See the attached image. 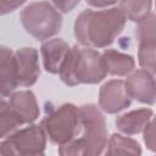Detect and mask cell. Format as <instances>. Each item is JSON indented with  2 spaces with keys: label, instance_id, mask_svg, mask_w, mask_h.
<instances>
[{
  "label": "cell",
  "instance_id": "cell-12",
  "mask_svg": "<svg viewBox=\"0 0 156 156\" xmlns=\"http://www.w3.org/2000/svg\"><path fill=\"white\" fill-rule=\"evenodd\" d=\"M154 111L151 108H138L118 116L115 121L116 128L126 135H135L146 128L152 121Z\"/></svg>",
  "mask_w": 156,
  "mask_h": 156
},
{
  "label": "cell",
  "instance_id": "cell-21",
  "mask_svg": "<svg viewBox=\"0 0 156 156\" xmlns=\"http://www.w3.org/2000/svg\"><path fill=\"white\" fill-rule=\"evenodd\" d=\"M144 141L146 144V146L154 151L155 150V138H154V119L146 126V128L144 129Z\"/></svg>",
  "mask_w": 156,
  "mask_h": 156
},
{
  "label": "cell",
  "instance_id": "cell-17",
  "mask_svg": "<svg viewBox=\"0 0 156 156\" xmlns=\"http://www.w3.org/2000/svg\"><path fill=\"white\" fill-rule=\"evenodd\" d=\"M117 6L123 11L127 20L138 23L151 12L152 1H119Z\"/></svg>",
  "mask_w": 156,
  "mask_h": 156
},
{
  "label": "cell",
  "instance_id": "cell-20",
  "mask_svg": "<svg viewBox=\"0 0 156 156\" xmlns=\"http://www.w3.org/2000/svg\"><path fill=\"white\" fill-rule=\"evenodd\" d=\"M24 5V1H9V0H0V16L10 13L18 7Z\"/></svg>",
  "mask_w": 156,
  "mask_h": 156
},
{
  "label": "cell",
  "instance_id": "cell-1",
  "mask_svg": "<svg viewBox=\"0 0 156 156\" xmlns=\"http://www.w3.org/2000/svg\"><path fill=\"white\" fill-rule=\"evenodd\" d=\"M127 18L117 6L83 10L74 21V37L80 46L101 49L110 46L124 29Z\"/></svg>",
  "mask_w": 156,
  "mask_h": 156
},
{
  "label": "cell",
  "instance_id": "cell-25",
  "mask_svg": "<svg viewBox=\"0 0 156 156\" xmlns=\"http://www.w3.org/2000/svg\"><path fill=\"white\" fill-rule=\"evenodd\" d=\"M0 156H5V155H4V154H2L1 151H0Z\"/></svg>",
  "mask_w": 156,
  "mask_h": 156
},
{
  "label": "cell",
  "instance_id": "cell-7",
  "mask_svg": "<svg viewBox=\"0 0 156 156\" xmlns=\"http://www.w3.org/2000/svg\"><path fill=\"white\" fill-rule=\"evenodd\" d=\"M17 87H32L40 76L38 51L34 48H21L13 52Z\"/></svg>",
  "mask_w": 156,
  "mask_h": 156
},
{
  "label": "cell",
  "instance_id": "cell-10",
  "mask_svg": "<svg viewBox=\"0 0 156 156\" xmlns=\"http://www.w3.org/2000/svg\"><path fill=\"white\" fill-rule=\"evenodd\" d=\"M7 102L21 124H30L39 117V105L32 90L13 91Z\"/></svg>",
  "mask_w": 156,
  "mask_h": 156
},
{
  "label": "cell",
  "instance_id": "cell-6",
  "mask_svg": "<svg viewBox=\"0 0 156 156\" xmlns=\"http://www.w3.org/2000/svg\"><path fill=\"white\" fill-rule=\"evenodd\" d=\"M46 135L39 124H29L6 136L0 143V151L5 156H34L44 154Z\"/></svg>",
  "mask_w": 156,
  "mask_h": 156
},
{
  "label": "cell",
  "instance_id": "cell-13",
  "mask_svg": "<svg viewBox=\"0 0 156 156\" xmlns=\"http://www.w3.org/2000/svg\"><path fill=\"white\" fill-rule=\"evenodd\" d=\"M17 88L13 51L0 45V99L10 96Z\"/></svg>",
  "mask_w": 156,
  "mask_h": 156
},
{
  "label": "cell",
  "instance_id": "cell-15",
  "mask_svg": "<svg viewBox=\"0 0 156 156\" xmlns=\"http://www.w3.org/2000/svg\"><path fill=\"white\" fill-rule=\"evenodd\" d=\"M104 156H141V147L133 138L115 133L107 140Z\"/></svg>",
  "mask_w": 156,
  "mask_h": 156
},
{
  "label": "cell",
  "instance_id": "cell-24",
  "mask_svg": "<svg viewBox=\"0 0 156 156\" xmlns=\"http://www.w3.org/2000/svg\"><path fill=\"white\" fill-rule=\"evenodd\" d=\"M34 156H45L44 154H39V155H34Z\"/></svg>",
  "mask_w": 156,
  "mask_h": 156
},
{
  "label": "cell",
  "instance_id": "cell-4",
  "mask_svg": "<svg viewBox=\"0 0 156 156\" xmlns=\"http://www.w3.org/2000/svg\"><path fill=\"white\" fill-rule=\"evenodd\" d=\"M40 127L46 138L55 145H63L80 133L79 108L74 104H62L55 108H46Z\"/></svg>",
  "mask_w": 156,
  "mask_h": 156
},
{
  "label": "cell",
  "instance_id": "cell-22",
  "mask_svg": "<svg viewBox=\"0 0 156 156\" xmlns=\"http://www.w3.org/2000/svg\"><path fill=\"white\" fill-rule=\"evenodd\" d=\"M51 4L54 5V7H55L57 11L61 10L62 12L66 13V12L72 11L73 7L79 4V0H78V1H52Z\"/></svg>",
  "mask_w": 156,
  "mask_h": 156
},
{
  "label": "cell",
  "instance_id": "cell-14",
  "mask_svg": "<svg viewBox=\"0 0 156 156\" xmlns=\"http://www.w3.org/2000/svg\"><path fill=\"white\" fill-rule=\"evenodd\" d=\"M102 62L107 74L126 77L135 68V60L132 55L121 52L116 49H106L102 54Z\"/></svg>",
  "mask_w": 156,
  "mask_h": 156
},
{
  "label": "cell",
  "instance_id": "cell-8",
  "mask_svg": "<svg viewBox=\"0 0 156 156\" xmlns=\"http://www.w3.org/2000/svg\"><path fill=\"white\" fill-rule=\"evenodd\" d=\"M130 104L132 100L126 91L124 80L111 79L101 85L99 90V107L104 112L115 115L129 107Z\"/></svg>",
  "mask_w": 156,
  "mask_h": 156
},
{
  "label": "cell",
  "instance_id": "cell-2",
  "mask_svg": "<svg viewBox=\"0 0 156 156\" xmlns=\"http://www.w3.org/2000/svg\"><path fill=\"white\" fill-rule=\"evenodd\" d=\"M58 74L60 79L68 87L98 84L107 76L101 54L95 49L80 45L69 49Z\"/></svg>",
  "mask_w": 156,
  "mask_h": 156
},
{
  "label": "cell",
  "instance_id": "cell-23",
  "mask_svg": "<svg viewBox=\"0 0 156 156\" xmlns=\"http://www.w3.org/2000/svg\"><path fill=\"white\" fill-rule=\"evenodd\" d=\"M87 5L93 6V7H98V10L101 9H107V7H112L115 5H117L116 1H95V0H88Z\"/></svg>",
  "mask_w": 156,
  "mask_h": 156
},
{
  "label": "cell",
  "instance_id": "cell-11",
  "mask_svg": "<svg viewBox=\"0 0 156 156\" xmlns=\"http://www.w3.org/2000/svg\"><path fill=\"white\" fill-rule=\"evenodd\" d=\"M69 49L71 46L61 38H54L44 41L40 46L44 69L48 73L58 74Z\"/></svg>",
  "mask_w": 156,
  "mask_h": 156
},
{
  "label": "cell",
  "instance_id": "cell-18",
  "mask_svg": "<svg viewBox=\"0 0 156 156\" xmlns=\"http://www.w3.org/2000/svg\"><path fill=\"white\" fill-rule=\"evenodd\" d=\"M20 126L22 124L15 116L9 102L5 99H0V139L16 132Z\"/></svg>",
  "mask_w": 156,
  "mask_h": 156
},
{
  "label": "cell",
  "instance_id": "cell-5",
  "mask_svg": "<svg viewBox=\"0 0 156 156\" xmlns=\"http://www.w3.org/2000/svg\"><path fill=\"white\" fill-rule=\"evenodd\" d=\"M79 108L80 133L84 144V156H104L107 146L106 121L94 104L82 105Z\"/></svg>",
  "mask_w": 156,
  "mask_h": 156
},
{
  "label": "cell",
  "instance_id": "cell-16",
  "mask_svg": "<svg viewBox=\"0 0 156 156\" xmlns=\"http://www.w3.org/2000/svg\"><path fill=\"white\" fill-rule=\"evenodd\" d=\"M139 50H138V61L141 69L147 71L155 76V50H156V35H145L138 38Z\"/></svg>",
  "mask_w": 156,
  "mask_h": 156
},
{
  "label": "cell",
  "instance_id": "cell-3",
  "mask_svg": "<svg viewBox=\"0 0 156 156\" xmlns=\"http://www.w3.org/2000/svg\"><path fill=\"white\" fill-rule=\"evenodd\" d=\"M26 32L34 39L44 41L56 35L62 28V16L49 1L27 4L20 15Z\"/></svg>",
  "mask_w": 156,
  "mask_h": 156
},
{
  "label": "cell",
  "instance_id": "cell-9",
  "mask_svg": "<svg viewBox=\"0 0 156 156\" xmlns=\"http://www.w3.org/2000/svg\"><path fill=\"white\" fill-rule=\"evenodd\" d=\"M124 88L130 100H136L141 104L154 105L156 99L155 76L145 69L133 71L124 80Z\"/></svg>",
  "mask_w": 156,
  "mask_h": 156
},
{
  "label": "cell",
  "instance_id": "cell-19",
  "mask_svg": "<svg viewBox=\"0 0 156 156\" xmlns=\"http://www.w3.org/2000/svg\"><path fill=\"white\" fill-rule=\"evenodd\" d=\"M58 156H84L83 140L77 136L73 140L58 146Z\"/></svg>",
  "mask_w": 156,
  "mask_h": 156
}]
</instances>
